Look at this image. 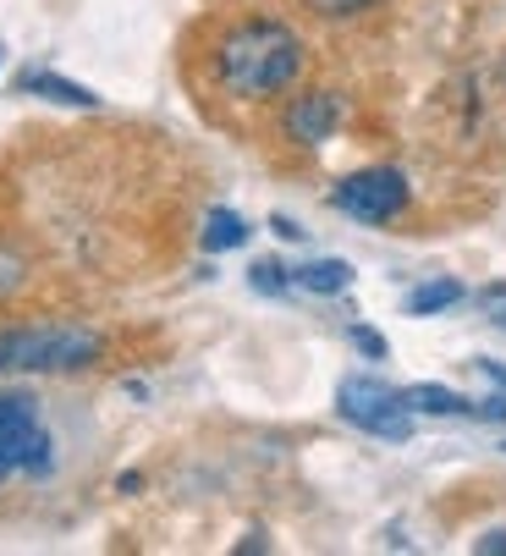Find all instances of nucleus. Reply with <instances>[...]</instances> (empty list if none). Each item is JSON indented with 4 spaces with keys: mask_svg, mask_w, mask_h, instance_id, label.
Returning <instances> with one entry per match:
<instances>
[{
    "mask_svg": "<svg viewBox=\"0 0 506 556\" xmlns=\"http://www.w3.org/2000/svg\"><path fill=\"white\" fill-rule=\"evenodd\" d=\"M479 314H484L495 331H506V281H490V287L479 292Z\"/></svg>",
    "mask_w": 506,
    "mask_h": 556,
    "instance_id": "nucleus-14",
    "label": "nucleus"
},
{
    "mask_svg": "<svg viewBox=\"0 0 506 556\" xmlns=\"http://www.w3.org/2000/svg\"><path fill=\"white\" fill-rule=\"evenodd\" d=\"M248 281H253V292H265V298H287L298 281H292V270L287 265H276V260H260L248 270Z\"/></svg>",
    "mask_w": 506,
    "mask_h": 556,
    "instance_id": "nucleus-13",
    "label": "nucleus"
},
{
    "mask_svg": "<svg viewBox=\"0 0 506 556\" xmlns=\"http://www.w3.org/2000/svg\"><path fill=\"white\" fill-rule=\"evenodd\" d=\"M55 468V441L39 419V403L28 391H0V480L12 473H50Z\"/></svg>",
    "mask_w": 506,
    "mask_h": 556,
    "instance_id": "nucleus-3",
    "label": "nucleus"
},
{
    "mask_svg": "<svg viewBox=\"0 0 506 556\" xmlns=\"http://www.w3.org/2000/svg\"><path fill=\"white\" fill-rule=\"evenodd\" d=\"M473 551H479V556H506V529H490Z\"/></svg>",
    "mask_w": 506,
    "mask_h": 556,
    "instance_id": "nucleus-18",
    "label": "nucleus"
},
{
    "mask_svg": "<svg viewBox=\"0 0 506 556\" xmlns=\"http://www.w3.org/2000/svg\"><path fill=\"white\" fill-rule=\"evenodd\" d=\"M353 348H358V353H369V358H385V342H380L375 331H364V326H353Z\"/></svg>",
    "mask_w": 506,
    "mask_h": 556,
    "instance_id": "nucleus-17",
    "label": "nucleus"
},
{
    "mask_svg": "<svg viewBox=\"0 0 506 556\" xmlns=\"http://www.w3.org/2000/svg\"><path fill=\"white\" fill-rule=\"evenodd\" d=\"M292 281H298L303 292H314V298H336V292L353 287V265H347V260H308V265L292 270Z\"/></svg>",
    "mask_w": 506,
    "mask_h": 556,
    "instance_id": "nucleus-9",
    "label": "nucleus"
},
{
    "mask_svg": "<svg viewBox=\"0 0 506 556\" xmlns=\"http://www.w3.org/2000/svg\"><path fill=\"white\" fill-rule=\"evenodd\" d=\"M457 303H463V281H457V276L425 281V287H413V292L402 298V308L418 314V320H425V314H441V308H457Z\"/></svg>",
    "mask_w": 506,
    "mask_h": 556,
    "instance_id": "nucleus-10",
    "label": "nucleus"
},
{
    "mask_svg": "<svg viewBox=\"0 0 506 556\" xmlns=\"http://www.w3.org/2000/svg\"><path fill=\"white\" fill-rule=\"evenodd\" d=\"M248 243V220L237 215V210H210L204 215V249L210 254H231V249H242Z\"/></svg>",
    "mask_w": 506,
    "mask_h": 556,
    "instance_id": "nucleus-12",
    "label": "nucleus"
},
{
    "mask_svg": "<svg viewBox=\"0 0 506 556\" xmlns=\"http://www.w3.org/2000/svg\"><path fill=\"white\" fill-rule=\"evenodd\" d=\"M17 89H23V94H45V100L72 105V111H94V105H100V94H94V89L66 84V77H55V72H23V77H17Z\"/></svg>",
    "mask_w": 506,
    "mask_h": 556,
    "instance_id": "nucleus-7",
    "label": "nucleus"
},
{
    "mask_svg": "<svg viewBox=\"0 0 506 556\" xmlns=\"http://www.w3.org/2000/svg\"><path fill=\"white\" fill-rule=\"evenodd\" d=\"M319 12H330V17H353V12H364V7H375V0H314Z\"/></svg>",
    "mask_w": 506,
    "mask_h": 556,
    "instance_id": "nucleus-16",
    "label": "nucleus"
},
{
    "mask_svg": "<svg viewBox=\"0 0 506 556\" xmlns=\"http://www.w3.org/2000/svg\"><path fill=\"white\" fill-rule=\"evenodd\" d=\"M336 127H342V100L325 94V89L298 94V100L287 105V138H292V143H303V149H319Z\"/></svg>",
    "mask_w": 506,
    "mask_h": 556,
    "instance_id": "nucleus-6",
    "label": "nucleus"
},
{
    "mask_svg": "<svg viewBox=\"0 0 506 556\" xmlns=\"http://www.w3.org/2000/svg\"><path fill=\"white\" fill-rule=\"evenodd\" d=\"M336 414H342L353 430L375 435V441H407L413 435V408L380 375H347L342 386H336Z\"/></svg>",
    "mask_w": 506,
    "mask_h": 556,
    "instance_id": "nucleus-4",
    "label": "nucleus"
},
{
    "mask_svg": "<svg viewBox=\"0 0 506 556\" xmlns=\"http://www.w3.org/2000/svg\"><path fill=\"white\" fill-rule=\"evenodd\" d=\"M0 55H7V50H0Z\"/></svg>",
    "mask_w": 506,
    "mask_h": 556,
    "instance_id": "nucleus-20",
    "label": "nucleus"
},
{
    "mask_svg": "<svg viewBox=\"0 0 506 556\" xmlns=\"http://www.w3.org/2000/svg\"><path fill=\"white\" fill-rule=\"evenodd\" d=\"M473 375L484 380V396H473V419H506V364L473 358Z\"/></svg>",
    "mask_w": 506,
    "mask_h": 556,
    "instance_id": "nucleus-11",
    "label": "nucleus"
},
{
    "mask_svg": "<svg viewBox=\"0 0 506 556\" xmlns=\"http://www.w3.org/2000/svg\"><path fill=\"white\" fill-rule=\"evenodd\" d=\"M407 177L396 172V166H364V172H353V177H342L336 182V193H330V204L342 210L347 220H358V226H385V220H396L402 210H407Z\"/></svg>",
    "mask_w": 506,
    "mask_h": 556,
    "instance_id": "nucleus-5",
    "label": "nucleus"
},
{
    "mask_svg": "<svg viewBox=\"0 0 506 556\" xmlns=\"http://www.w3.org/2000/svg\"><path fill=\"white\" fill-rule=\"evenodd\" d=\"M105 353V337L89 326H17L0 331V375H72Z\"/></svg>",
    "mask_w": 506,
    "mask_h": 556,
    "instance_id": "nucleus-2",
    "label": "nucleus"
},
{
    "mask_svg": "<svg viewBox=\"0 0 506 556\" xmlns=\"http://www.w3.org/2000/svg\"><path fill=\"white\" fill-rule=\"evenodd\" d=\"M402 403L413 408V414H435V419H457V414H473V396H463V391H452V386H407L402 391Z\"/></svg>",
    "mask_w": 506,
    "mask_h": 556,
    "instance_id": "nucleus-8",
    "label": "nucleus"
},
{
    "mask_svg": "<svg viewBox=\"0 0 506 556\" xmlns=\"http://www.w3.org/2000/svg\"><path fill=\"white\" fill-rule=\"evenodd\" d=\"M23 287V260L12 249H0V298H12Z\"/></svg>",
    "mask_w": 506,
    "mask_h": 556,
    "instance_id": "nucleus-15",
    "label": "nucleus"
},
{
    "mask_svg": "<svg viewBox=\"0 0 506 556\" xmlns=\"http://www.w3.org/2000/svg\"><path fill=\"white\" fill-rule=\"evenodd\" d=\"M270 226H276V237H287V243H303V237H308V231H303L298 220H287V215H276Z\"/></svg>",
    "mask_w": 506,
    "mask_h": 556,
    "instance_id": "nucleus-19",
    "label": "nucleus"
},
{
    "mask_svg": "<svg viewBox=\"0 0 506 556\" xmlns=\"http://www.w3.org/2000/svg\"><path fill=\"white\" fill-rule=\"evenodd\" d=\"M298 72H303V39L276 17L237 23L215 45V77L237 100H276L298 84Z\"/></svg>",
    "mask_w": 506,
    "mask_h": 556,
    "instance_id": "nucleus-1",
    "label": "nucleus"
}]
</instances>
